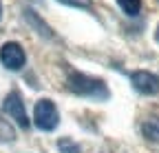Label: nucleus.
Masks as SVG:
<instances>
[{
	"label": "nucleus",
	"instance_id": "nucleus-11",
	"mask_svg": "<svg viewBox=\"0 0 159 153\" xmlns=\"http://www.w3.org/2000/svg\"><path fill=\"white\" fill-rule=\"evenodd\" d=\"M0 18H2V5H0Z\"/></svg>",
	"mask_w": 159,
	"mask_h": 153
},
{
	"label": "nucleus",
	"instance_id": "nucleus-3",
	"mask_svg": "<svg viewBox=\"0 0 159 153\" xmlns=\"http://www.w3.org/2000/svg\"><path fill=\"white\" fill-rule=\"evenodd\" d=\"M0 62L9 71H20L27 62V53L20 42H5L0 47Z\"/></svg>",
	"mask_w": 159,
	"mask_h": 153
},
{
	"label": "nucleus",
	"instance_id": "nucleus-6",
	"mask_svg": "<svg viewBox=\"0 0 159 153\" xmlns=\"http://www.w3.org/2000/svg\"><path fill=\"white\" fill-rule=\"evenodd\" d=\"M142 133H144L148 140H159V118L146 120L144 127H142Z\"/></svg>",
	"mask_w": 159,
	"mask_h": 153
},
{
	"label": "nucleus",
	"instance_id": "nucleus-4",
	"mask_svg": "<svg viewBox=\"0 0 159 153\" xmlns=\"http://www.w3.org/2000/svg\"><path fill=\"white\" fill-rule=\"evenodd\" d=\"M2 109H5V111H7L9 116H11L20 127H22V129L29 127V116H27V109H25V102H22V98H20V93L11 91L7 98H5Z\"/></svg>",
	"mask_w": 159,
	"mask_h": 153
},
{
	"label": "nucleus",
	"instance_id": "nucleus-9",
	"mask_svg": "<svg viewBox=\"0 0 159 153\" xmlns=\"http://www.w3.org/2000/svg\"><path fill=\"white\" fill-rule=\"evenodd\" d=\"M57 146H60V151H62V153H80V146H77L75 142L66 140V138L60 140V142H57Z\"/></svg>",
	"mask_w": 159,
	"mask_h": 153
},
{
	"label": "nucleus",
	"instance_id": "nucleus-5",
	"mask_svg": "<svg viewBox=\"0 0 159 153\" xmlns=\"http://www.w3.org/2000/svg\"><path fill=\"white\" fill-rule=\"evenodd\" d=\"M130 84L135 87V91L144 93V95H155L159 93V78L150 71H135L130 73Z\"/></svg>",
	"mask_w": 159,
	"mask_h": 153
},
{
	"label": "nucleus",
	"instance_id": "nucleus-8",
	"mask_svg": "<svg viewBox=\"0 0 159 153\" xmlns=\"http://www.w3.org/2000/svg\"><path fill=\"white\" fill-rule=\"evenodd\" d=\"M66 7H75V9H91L93 7V0H57Z\"/></svg>",
	"mask_w": 159,
	"mask_h": 153
},
{
	"label": "nucleus",
	"instance_id": "nucleus-1",
	"mask_svg": "<svg viewBox=\"0 0 159 153\" xmlns=\"http://www.w3.org/2000/svg\"><path fill=\"white\" fill-rule=\"evenodd\" d=\"M69 89L75 93V95H82V98H89V100H108V87L104 84V80L95 78V75H86V73H80V71H71L69 73Z\"/></svg>",
	"mask_w": 159,
	"mask_h": 153
},
{
	"label": "nucleus",
	"instance_id": "nucleus-2",
	"mask_svg": "<svg viewBox=\"0 0 159 153\" xmlns=\"http://www.w3.org/2000/svg\"><path fill=\"white\" fill-rule=\"evenodd\" d=\"M33 124H35L40 131H53V129L60 124L57 107H55L49 98H42V100L35 102V109H33Z\"/></svg>",
	"mask_w": 159,
	"mask_h": 153
},
{
	"label": "nucleus",
	"instance_id": "nucleus-7",
	"mask_svg": "<svg viewBox=\"0 0 159 153\" xmlns=\"http://www.w3.org/2000/svg\"><path fill=\"white\" fill-rule=\"evenodd\" d=\"M117 5L126 16H137L142 11V0H117Z\"/></svg>",
	"mask_w": 159,
	"mask_h": 153
},
{
	"label": "nucleus",
	"instance_id": "nucleus-10",
	"mask_svg": "<svg viewBox=\"0 0 159 153\" xmlns=\"http://www.w3.org/2000/svg\"><path fill=\"white\" fill-rule=\"evenodd\" d=\"M155 38H157V42H159V27H157V33H155Z\"/></svg>",
	"mask_w": 159,
	"mask_h": 153
}]
</instances>
